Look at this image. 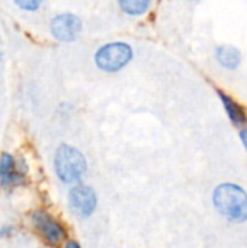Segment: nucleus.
I'll return each instance as SVG.
<instances>
[{
    "mask_svg": "<svg viewBox=\"0 0 247 248\" xmlns=\"http://www.w3.org/2000/svg\"><path fill=\"white\" fill-rule=\"evenodd\" d=\"M10 232V228H4V230H0V238L1 237H4V235H7Z\"/></svg>",
    "mask_w": 247,
    "mask_h": 248,
    "instance_id": "14",
    "label": "nucleus"
},
{
    "mask_svg": "<svg viewBox=\"0 0 247 248\" xmlns=\"http://www.w3.org/2000/svg\"><path fill=\"white\" fill-rule=\"evenodd\" d=\"M66 248H80V246L77 243H74V241H70V243H67Z\"/></svg>",
    "mask_w": 247,
    "mask_h": 248,
    "instance_id": "13",
    "label": "nucleus"
},
{
    "mask_svg": "<svg viewBox=\"0 0 247 248\" xmlns=\"http://www.w3.org/2000/svg\"><path fill=\"white\" fill-rule=\"evenodd\" d=\"M132 58V49L125 42H111L102 45L95 54L96 65L106 73L122 70Z\"/></svg>",
    "mask_w": 247,
    "mask_h": 248,
    "instance_id": "3",
    "label": "nucleus"
},
{
    "mask_svg": "<svg viewBox=\"0 0 247 248\" xmlns=\"http://www.w3.org/2000/svg\"><path fill=\"white\" fill-rule=\"evenodd\" d=\"M215 57L218 62L227 70H237L242 62V54L237 48L231 45H221L215 51Z\"/></svg>",
    "mask_w": 247,
    "mask_h": 248,
    "instance_id": "8",
    "label": "nucleus"
},
{
    "mask_svg": "<svg viewBox=\"0 0 247 248\" xmlns=\"http://www.w3.org/2000/svg\"><path fill=\"white\" fill-rule=\"evenodd\" d=\"M240 138H242V142H243L245 148L247 150V128H243V129L240 131Z\"/></svg>",
    "mask_w": 247,
    "mask_h": 248,
    "instance_id": "12",
    "label": "nucleus"
},
{
    "mask_svg": "<svg viewBox=\"0 0 247 248\" xmlns=\"http://www.w3.org/2000/svg\"><path fill=\"white\" fill-rule=\"evenodd\" d=\"M55 173L64 183H76L86 173V158L74 147L63 144L57 148L54 157Z\"/></svg>",
    "mask_w": 247,
    "mask_h": 248,
    "instance_id": "2",
    "label": "nucleus"
},
{
    "mask_svg": "<svg viewBox=\"0 0 247 248\" xmlns=\"http://www.w3.org/2000/svg\"><path fill=\"white\" fill-rule=\"evenodd\" d=\"M215 209L221 217L231 222L247 221V193L243 187L224 183L220 185L213 195Z\"/></svg>",
    "mask_w": 247,
    "mask_h": 248,
    "instance_id": "1",
    "label": "nucleus"
},
{
    "mask_svg": "<svg viewBox=\"0 0 247 248\" xmlns=\"http://www.w3.org/2000/svg\"><path fill=\"white\" fill-rule=\"evenodd\" d=\"M52 36L60 42H71L82 32V22L73 13H60L51 19L49 25Z\"/></svg>",
    "mask_w": 247,
    "mask_h": 248,
    "instance_id": "5",
    "label": "nucleus"
},
{
    "mask_svg": "<svg viewBox=\"0 0 247 248\" xmlns=\"http://www.w3.org/2000/svg\"><path fill=\"white\" fill-rule=\"evenodd\" d=\"M151 1L153 0H118L121 10L131 16L144 15L150 9Z\"/></svg>",
    "mask_w": 247,
    "mask_h": 248,
    "instance_id": "10",
    "label": "nucleus"
},
{
    "mask_svg": "<svg viewBox=\"0 0 247 248\" xmlns=\"http://www.w3.org/2000/svg\"><path fill=\"white\" fill-rule=\"evenodd\" d=\"M22 10H28V12H33L36 9L41 7L44 0H13Z\"/></svg>",
    "mask_w": 247,
    "mask_h": 248,
    "instance_id": "11",
    "label": "nucleus"
},
{
    "mask_svg": "<svg viewBox=\"0 0 247 248\" xmlns=\"http://www.w3.org/2000/svg\"><path fill=\"white\" fill-rule=\"evenodd\" d=\"M220 97L223 100V105H224V109L230 118V121L236 125V126H242L245 122H246V113L245 110L227 94H224L223 92H220Z\"/></svg>",
    "mask_w": 247,
    "mask_h": 248,
    "instance_id": "9",
    "label": "nucleus"
},
{
    "mask_svg": "<svg viewBox=\"0 0 247 248\" xmlns=\"http://www.w3.org/2000/svg\"><path fill=\"white\" fill-rule=\"evenodd\" d=\"M32 222L35 225V230L41 234V237L51 246L60 244L67 235L64 227L45 211H36L32 215Z\"/></svg>",
    "mask_w": 247,
    "mask_h": 248,
    "instance_id": "4",
    "label": "nucleus"
},
{
    "mask_svg": "<svg viewBox=\"0 0 247 248\" xmlns=\"http://www.w3.org/2000/svg\"><path fill=\"white\" fill-rule=\"evenodd\" d=\"M23 180V174L16 169V163L10 154L0 157V182L3 186H15Z\"/></svg>",
    "mask_w": 247,
    "mask_h": 248,
    "instance_id": "7",
    "label": "nucleus"
},
{
    "mask_svg": "<svg viewBox=\"0 0 247 248\" xmlns=\"http://www.w3.org/2000/svg\"><path fill=\"white\" fill-rule=\"evenodd\" d=\"M96 195L87 186H76L70 190L68 205L70 209L80 218H89L96 209Z\"/></svg>",
    "mask_w": 247,
    "mask_h": 248,
    "instance_id": "6",
    "label": "nucleus"
}]
</instances>
